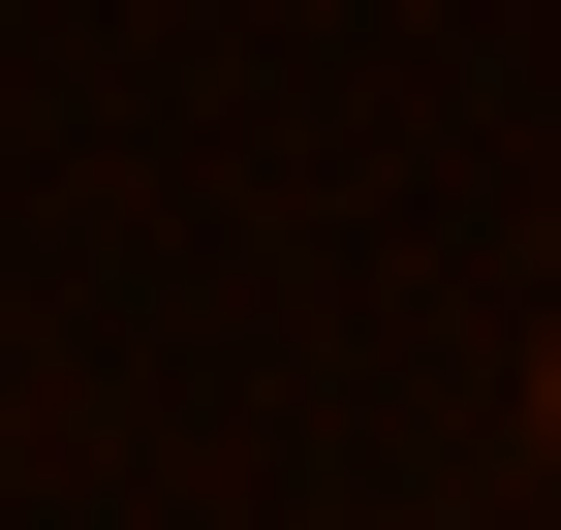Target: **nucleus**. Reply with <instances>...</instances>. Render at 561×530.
I'll use <instances>...</instances> for the list:
<instances>
[]
</instances>
